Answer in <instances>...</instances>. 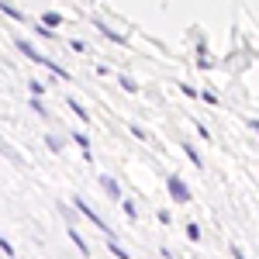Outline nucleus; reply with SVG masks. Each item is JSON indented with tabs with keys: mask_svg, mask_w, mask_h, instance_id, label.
I'll use <instances>...</instances> for the list:
<instances>
[{
	"mask_svg": "<svg viewBox=\"0 0 259 259\" xmlns=\"http://www.w3.org/2000/svg\"><path fill=\"white\" fill-rule=\"evenodd\" d=\"M169 197L177 200V204H187V200H190V187H187L183 177H177V173L169 177Z\"/></svg>",
	"mask_w": 259,
	"mask_h": 259,
	"instance_id": "obj_1",
	"label": "nucleus"
},
{
	"mask_svg": "<svg viewBox=\"0 0 259 259\" xmlns=\"http://www.w3.org/2000/svg\"><path fill=\"white\" fill-rule=\"evenodd\" d=\"M76 211H80V214H87V218H90V225H97L100 232H107V235H111V225H104V218H100V214H97V211H94V207H90L83 197H76Z\"/></svg>",
	"mask_w": 259,
	"mask_h": 259,
	"instance_id": "obj_2",
	"label": "nucleus"
},
{
	"mask_svg": "<svg viewBox=\"0 0 259 259\" xmlns=\"http://www.w3.org/2000/svg\"><path fill=\"white\" fill-rule=\"evenodd\" d=\"M14 45H18V52H21V56H28V59H31V62H41V59H45L41 52H35V45H31V41L18 38V41H14Z\"/></svg>",
	"mask_w": 259,
	"mask_h": 259,
	"instance_id": "obj_3",
	"label": "nucleus"
},
{
	"mask_svg": "<svg viewBox=\"0 0 259 259\" xmlns=\"http://www.w3.org/2000/svg\"><path fill=\"white\" fill-rule=\"evenodd\" d=\"M59 24H62L59 11H45V14H41V28H49V31H52V28H59Z\"/></svg>",
	"mask_w": 259,
	"mask_h": 259,
	"instance_id": "obj_4",
	"label": "nucleus"
},
{
	"mask_svg": "<svg viewBox=\"0 0 259 259\" xmlns=\"http://www.w3.org/2000/svg\"><path fill=\"white\" fill-rule=\"evenodd\" d=\"M100 187H104L114 200H121V187H118V180H114V177H100Z\"/></svg>",
	"mask_w": 259,
	"mask_h": 259,
	"instance_id": "obj_5",
	"label": "nucleus"
},
{
	"mask_svg": "<svg viewBox=\"0 0 259 259\" xmlns=\"http://www.w3.org/2000/svg\"><path fill=\"white\" fill-rule=\"evenodd\" d=\"M66 104L73 107V114H76V118H80V121H90V111H87V107H83V104H80V100H76V97H69V100H66Z\"/></svg>",
	"mask_w": 259,
	"mask_h": 259,
	"instance_id": "obj_6",
	"label": "nucleus"
},
{
	"mask_svg": "<svg viewBox=\"0 0 259 259\" xmlns=\"http://www.w3.org/2000/svg\"><path fill=\"white\" fill-rule=\"evenodd\" d=\"M69 239H73V245H76L80 252H87V256H90V245H87V242L80 239V232H76V228H69Z\"/></svg>",
	"mask_w": 259,
	"mask_h": 259,
	"instance_id": "obj_7",
	"label": "nucleus"
},
{
	"mask_svg": "<svg viewBox=\"0 0 259 259\" xmlns=\"http://www.w3.org/2000/svg\"><path fill=\"white\" fill-rule=\"evenodd\" d=\"M73 142H76V145L83 149V156H90V139H87L83 132H76V135H73Z\"/></svg>",
	"mask_w": 259,
	"mask_h": 259,
	"instance_id": "obj_8",
	"label": "nucleus"
},
{
	"mask_svg": "<svg viewBox=\"0 0 259 259\" xmlns=\"http://www.w3.org/2000/svg\"><path fill=\"white\" fill-rule=\"evenodd\" d=\"M0 11H4L7 18H14V21H21V18H24V14H21L18 7H11V4H0Z\"/></svg>",
	"mask_w": 259,
	"mask_h": 259,
	"instance_id": "obj_9",
	"label": "nucleus"
},
{
	"mask_svg": "<svg viewBox=\"0 0 259 259\" xmlns=\"http://www.w3.org/2000/svg\"><path fill=\"white\" fill-rule=\"evenodd\" d=\"M107 249H111V252H114V256H118V259H132V256H128V252H124V249H121V245H118V242H114V239L107 242Z\"/></svg>",
	"mask_w": 259,
	"mask_h": 259,
	"instance_id": "obj_10",
	"label": "nucleus"
},
{
	"mask_svg": "<svg viewBox=\"0 0 259 259\" xmlns=\"http://www.w3.org/2000/svg\"><path fill=\"white\" fill-rule=\"evenodd\" d=\"M121 87H124V90H128V94H135V90H139V83H135V80H132V76H121Z\"/></svg>",
	"mask_w": 259,
	"mask_h": 259,
	"instance_id": "obj_11",
	"label": "nucleus"
},
{
	"mask_svg": "<svg viewBox=\"0 0 259 259\" xmlns=\"http://www.w3.org/2000/svg\"><path fill=\"white\" fill-rule=\"evenodd\" d=\"M45 142H49V149H52V152H59V149H62V139H59V135H49Z\"/></svg>",
	"mask_w": 259,
	"mask_h": 259,
	"instance_id": "obj_12",
	"label": "nucleus"
},
{
	"mask_svg": "<svg viewBox=\"0 0 259 259\" xmlns=\"http://www.w3.org/2000/svg\"><path fill=\"white\" fill-rule=\"evenodd\" d=\"M187 156H190V162H194V166H197V169H200V152H197V149H194V145H187Z\"/></svg>",
	"mask_w": 259,
	"mask_h": 259,
	"instance_id": "obj_13",
	"label": "nucleus"
},
{
	"mask_svg": "<svg viewBox=\"0 0 259 259\" xmlns=\"http://www.w3.org/2000/svg\"><path fill=\"white\" fill-rule=\"evenodd\" d=\"M187 239H190V242L200 239V228H197V225H187Z\"/></svg>",
	"mask_w": 259,
	"mask_h": 259,
	"instance_id": "obj_14",
	"label": "nucleus"
},
{
	"mask_svg": "<svg viewBox=\"0 0 259 259\" xmlns=\"http://www.w3.org/2000/svg\"><path fill=\"white\" fill-rule=\"evenodd\" d=\"M121 204H124V214H128V218H139V211H135V204H132V200H121Z\"/></svg>",
	"mask_w": 259,
	"mask_h": 259,
	"instance_id": "obj_15",
	"label": "nucleus"
},
{
	"mask_svg": "<svg viewBox=\"0 0 259 259\" xmlns=\"http://www.w3.org/2000/svg\"><path fill=\"white\" fill-rule=\"evenodd\" d=\"M31 107H35V114H41V118H45V114H49V111H45V104H41V100H31Z\"/></svg>",
	"mask_w": 259,
	"mask_h": 259,
	"instance_id": "obj_16",
	"label": "nucleus"
},
{
	"mask_svg": "<svg viewBox=\"0 0 259 259\" xmlns=\"http://www.w3.org/2000/svg\"><path fill=\"white\" fill-rule=\"evenodd\" d=\"M249 124H252V128H256V132H259V121H256V118H252V121H249Z\"/></svg>",
	"mask_w": 259,
	"mask_h": 259,
	"instance_id": "obj_17",
	"label": "nucleus"
},
{
	"mask_svg": "<svg viewBox=\"0 0 259 259\" xmlns=\"http://www.w3.org/2000/svg\"><path fill=\"white\" fill-rule=\"evenodd\" d=\"M235 259H245V256H242V252H235Z\"/></svg>",
	"mask_w": 259,
	"mask_h": 259,
	"instance_id": "obj_18",
	"label": "nucleus"
}]
</instances>
